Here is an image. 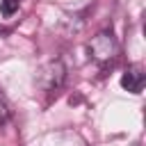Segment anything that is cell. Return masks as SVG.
<instances>
[{"mask_svg": "<svg viewBox=\"0 0 146 146\" xmlns=\"http://www.w3.org/2000/svg\"><path fill=\"white\" fill-rule=\"evenodd\" d=\"M144 73H141V68L139 66H130L123 75H121V87L123 89H128L130 94H139L141 89H144Z\"/></svg>", "mask_w": 146, "mask_h": 146, "instance_id": "obj_3", "label": "cell"}, {"mask_svg": "<svg viewBox=\"0 0 146 146\" xmlns=\"http://www.w3.org/2000/svg\"><path fill=\"white\" fill-rule=\"evenodd\" d=\"M7 121H9V107H7V103L0 98V128H2Z\"/></svg>", "mask_w": 146, "mask_h": 146, "instance_id": "obj_5", "label": "cell"}, {"mask_svg": "<svg viewBox=\"0 0 146 146\" xmlns=\"http://www.w3.org/2000/svg\"><path fill=\"white\" fill-rule=\"evenodd\" d=\"M89 52L96 57V59H112L114 55H116V43H114V39H112V34H107V32H100V34H96L91 41H89Z\"/></svg>", "mask_w": 146, "mask_h": 146, "instance_id": "obj_1", "label": "cell"}, {"mask_svg": "<svg viewBox=\"0 0 146 146\" xmlns=\"http://www.w3.org/2000/svg\"><path fill=\"white\" fill-rule=\"evenodd\" d=\"M64 64L57 59V62H50L43 71H41V75H39V84L46 89V91H55L57 87H62V82H64Z\"/></svg>", "mask_w": 146, "mask_h": 146, "instance_id": "obj_2", "label": "cell"}, {"mask_svg": "<svg viewBox=\"0 0 146 146\" xmlns=\"http://www.w3.org/2000/svg\"><path fill=\"white\" fill-rule=\"evenodd\" d=\"M23 0H0V14L2 16H11L14 11H18Z\"/></svg>", "mask_w": 146, "mask_h": 146, "instance_id": "obj_4", "label": "cell"}]
</instances>
